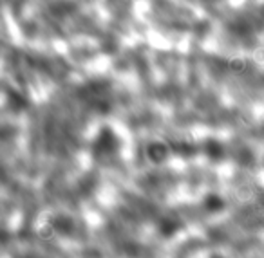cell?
Returning a JSON list of instances; mask_svg holds the SVG:
<instances>
[{
  "label": "cell",
  "instance_id": "1",
  "mask_svg": "<svg viewBox=\"0 0 264 258\" xmlns=\"http://www.w3.org/2000/svg\"><path fill=\"white\" fill-rule=\"evenodd\" d=\"M118 148V137L110 129H101L94 143V155L96 157H107L112 155Z\"/></svg>",
  "mask_w": 264,
  "mask_h": 258
},
{
  "label": "cell",
  "instance_id": "4",
  "mask_svg": "<svg viewBox=\"0 0 264 258\" xmlns=\"http://www.w3.org/2000/svg\"><path fill=\"white\" fill-rule=\"evenodd\" d=\"M179 228L181 226L177 220H174V218H163V220L160 222V235L165 238H170L179 231Z\"/></svg>",
  "mask_w": 264,
  "mask_h": 258
},
{
  "label": "cell",
  "instance_id": "5",
  "mask_svg": "<svg viewBox=\"0 0 264 258\" xmlns=\"http://www.w3.org/2000/svg\"><path fill=\"white\" fill-rule=\"evenodd\" d=\"M204 152H206V155H208L212 161H219V159H223V154H224L221 143H217V141H214V139L206 141V144H204Z\"/></svg>",
  "mask_w": 264,
  "mask_h": 258
},
{
  "label": "cell",
  "instance_id": "3",
  "mask_svg": "<svg viewBox=\"0 0 264 258\" xmlns=\"http://www.w3.org/2000/svg\"><path fill=\"white\" fill-rule=\"evenodd\" d=\"M147 157L152 161V163H163L165 159L169 157V146L165 143H160V141H156V143H150L147 146Z\"/></svg>",
  "mask_w": 264,
  "mask_h": 258
},
{
  "label": "cell",
  "instance_id": "7",
  "mask_svg": "<svg viewBox=\"0 0 264 258\" xmlns=\"http://www.w3.org/2000/svg\"><path fill=\"white\" fill-rule=\"evenodd\" d=\"M230 69L235 70V72H241V70H244V62L243 60H234V62L230 64Z\"/></svg>",
  "mask_w": 264,
  "mask_h": 258
},
{
  "label": "cell",
  "instance_id": "2",
  "mask_svg": "<svg viewBox=\"0 0 264 258\" xmlns=\"http://www.w3.org/2000/svg\"><path fill=\"white\" fill-rule=\"evenodd\" d=\"M51 228L62 237H69L75 231V222H73V218L65 217V215H58V217L51 220Z\"/></svg>",
  "mask_w": 264,
  "mask_h": 258
},
{
  "label": "cell",
  "instance_id": "6",
  "mask_svg": "<svg viewBox=\"0 0 264 258\" xmlns=\"http://www.w3.org/2000/svg\"><path fill=\"white\" fill-rule=\"evenodd\" d=\"M204 209L206 211H210V213H215V211H221V209L224 208V200L219 197V195H206V198H204L203 202Z\"/></svg>",
  "mask_w": 264,
  "mask_h": 258
}]
</instances>
